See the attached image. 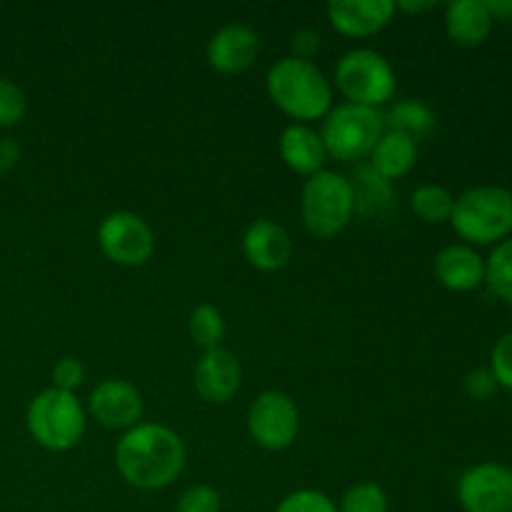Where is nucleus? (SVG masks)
<instances>
[{
  "mask_svg": "<svg viewBox=\"0 0 512 512\" xmlns=\"http://www.w3.org/2000/svg\"><path fill=\"white\" fill-rule=\"evenodd\" d=\"M115 468L133 488L163 490L185 468V445L175 430L160 423H138L115 445Z\"/></svg>",
  "mask_w": 512,
  "mask_h": 512,
  "instance_id": "nucleus-1",
  "label": "nucleus"
},
{
  "mask_svg": "<svg viewBox=\"0 0 512 512\" xmlns=\"http://www.w3.org/2000/svg\"><path fill=\"white\" fill-rule=\"evenodd\" d=\"M265 85L275 108L290 115L295 123L308 125V120L325 118L333 108V85L313 60L295 55L280 58L270 65Z\"/></svg>",
  "mask_w": 512,
  "mask_h": 512,
  "instance_id": "nucleus-2",
  "label": "nucleus"
},
{
  "mask_svg": "<svg viewBox=\"0 0 512 512\" xmlns=\"http://www.w3.org/2000/svg\"><path fill=\"white\" fill-rule=\"evenodd\" d=\"M455 233L473 245H493L512 233V193L498 185H478L455 198L450 215Z\"/></svg>",
  "mask_w": 512,
  "mask_h": 512,
  "instance_id": "nucleus-3",
  "label": "nucleus"
},
{
  "mask_svg": "<svg viewBox=\"0 0 512 512\" xmlns=\"http://www.w3.org/2000/svg\"><path fill=\"white\" fill-rule=\"evenodd\" d=\"M25 423L35 443L53 453H65L83 440L85 410L75 393L50 388L30 400Z\"/></svg>",
  "mask_w": 512,
  "mask_h": 512,
  "instance_id": "nucleus-4",
  "label": "nucleus"
},
{
  "mask_svg": "<svg viewBox=\"0 0 512 512\" xmlns=\"http://www.w3.org/2000/svg\"><path fill=\"white\" fill-rule=\"evenodd\" d=\"M300 208H303L305 228L318 238H335L343 233L355 215L348 175L335 173V170H320L310 175L303 185Z\"/></svg>",
  "mask_w": 512,
  "mask_h": 512,
  "instance_id": "nucleus-5",
  "label": "nucleus"
},
{
  "mask_svg": "<svg viewBox=\"0 0 512 512\" xmlns=\"http://www.w3.org/2000/svg\"><path fill=\"white\" fill-rule=\"evenodd\" d=\"M383 130V113L378 108L340 103L330 108L318 133L330 158L350 163L373 153Z\"/></svg>",
  "mask_w": 512,
  "mask_h": 512,
  "instance_id": "nucleus-6",
  "label": "nucleus"
},
{
  "mask_svg": "<svg viewBox=\"0 0 512 512\" xmlns=\"http://www.w3.org/2000/svg\"><path fill=\"white\" fill-rule=\"evenodd\" d=\"M335 85L348 103L378 108L393 98L398 78L385 55L370 48H355L335 65Z\"/></svg>",
  "mask_w": 512,
  "mask_h": 512,
  "instance_id": "nucleus-7",
  "label": "nucleus"
},
{
  "mask_svg": "<svg viewBox=\"0 0 512 512\" xmlns=\"http://www.w3.org/2000/svg\"><path fill=\"white\" fill-rule=\"evenodd\" d=\"M98 245L103 255L125 268H138L148 263L155 253V233L138 213L115 210L105 215L98 228Z\"/></svg>",
  "mask_w": 512,
  "mask_h": 512,
  "instance_id": "nucleus-8",
  "label": "nucleus"
},
{
  "mask_svg": "<svg viewBox=\"0 0 512 512\" xmlns=\"http://www.w3.org/2000/svg\"><path fill=\"white\" fill-rule=\"evenodd\" d=\"M300 413L293 398L280 390H268L253 400L248 410V433L260 448L285 450L295 443Z\"/></svg>",
  "mask_w": 512,
  "mask_h": 512,
  "instance_id": "nucleus-9",
  "label": "nucleus"
},
{
  "mask_svg": "<svg viewBox=\"0 0 512 512\" xmlns=\"http://www.w3.org/2000/svg\"><path fill=\"white\" fill-rule=\"evenodd\" d=\"M458 500L465 512H512V468L483 463L465 470Z\"/></svg>",
  "mask_w": 512,
  "mask_h": 512,
  "instance_id": "nucleus-10",
  "label": "nucleus"
},
{
  "mask_svg": "<svg viewBox=\"0 0 512 512\" xmlns=\"http://www.w3.org/2000/svg\"><path fill=\"white\" fill-rule=\"evenodd\" d=\"M88 410L103 428L130 430L143 418V395L128 380L108 378L90 393Z\"/></svg>",
  "mask_w": 512,
  "mask_h": 512,
  "instance_id": "nucleus-11",
  "label": "nucleus"
},
{
  "mask_svg": "<svg viewBox=\"0 0 512 512\" xmlns=\"http://www.w3.org/2000/svg\"><path fill=\"white\" fill-rule=\"evenodd\" d=\"M260 53V35L245 23L223 25L208 40L210 68L223 75H238L255 63Z\"/></svg>",
  "mask_w": 512,
  "mask_h": 512,
  "instance_id": "nucleus-12",
  "label": "nucleus"
},
{
  "mask_svg": "<svg viewBox=\"0 0 512 512\" xmlns=\"http://www.w3.org/2000/svg\"><path fill=\"white\" fill-rule=\"evenodd\" d=\"M243 370H240L238 358L225 348L205 350L195 363V393L208 403H228L240 390Z\"/></svg>",
  "mask_w": 512,
  "mask_h": 512,
  "instance_id": "nucleus-13",
  "label": "nucleus"
},
{
  "mask_svg": "<svg viewBox=\"0 0 512 512\" xmlns=\"http://www.w3.org/2000/svg\"><path fill=\"white\" fill-rule=\"evenodd\" d=\"M328 20L338 33L350 38H368L380 33L393 20V0H330Z\"/></svg>",
  "mask_w": 512,
  "mask_h": 512,
  "instance_id": "nucleus-14",
  "label": "nucleus"
},
{
  "mask_svg": "<svg viewBox=\"0 0 512 512\" xmlns=\"http://www.w3.org/2000/svg\"><path fill=\"white\" fill-rule=\"evenodd\" d=\"M245 258L253 268L273 273L288 265L290 255H293V243L283 225L273 223V220H255L243 238Z\"/></svg>",
  "mask_w": 512,
  "mask_h": 512,
  "instance_id": "nucleus-15",
  "label": "nucleus"
},
{
  "mask_svg": "<svg viewBox=\"0 0 512 512\" xmlns=\"http://www.w3.org/2000/svg\"><path fill=\"white\" fill-rule=\"evenodd\" d=\"M348 180L350 188H353L355 215H360L363 220H368V223L388 220L390 215L398 210L393 185H390V180H385L383 175L375 173V170L370 168V163L355 165V170L348 175Z\"/></svg>",
  "mask_w": 512,
  "mask_h": 512,
  "instance_id": "nucleus-16",
  "label": "nucleus"
},
{
  "mask_svg": "<svg viewBox=\"0 0 512 512\" xmlns=\"http://www.w3.org/2000/svg\"><path fill=\"white\" fill-rule=\"evenodd\" d=\"M435 278L453 293H468L485 283V260L465 243L448 245L435 255Z\"/></svg>",
  "mask_w": 512,
  "mask_h": 512,
  "instance_id": "nucleus-17",
  "label": "nucleus"
},
{
  "mask_svg": "<svg viewBox=\"0 0 512 512\" xmlns=\"http://www.w3.org/2000/svg\"><path fill=\"white\" fill-rule=\"evenodd\" d=\"M280 155L293 173L308 175V178L320 173L328 158L320 133L305 123H290L280 133Z\"/></svg>",
  "mask_w": 512,
  "mask_h": 512,
  "instance_id": "nucleus-18",
  "label": "nucleus"
},
{
  "mask_svg": "<svg viewBox=\"0 0 512 512\" xmlns=\"http://www.w3.org/2000/svg\"><path fill=\"white\" fill-rule=\"evenodd\" d=\"M445 30L460 48H478L493 30V15L485 0H453L445 10Z\"/></svg>",
  "mask_w": 512,
  "mask_h": 512,
  "instance_id": "nucleus-19",
  "label": "nucleus"
},
{
  "mask_svg": "<svg viewBox=\"0 0 512 512\" xmlns=\"http://www.w3.org/2000/svg\"><path fill=\"white\" fill-rule=\"evenodd\" d=\"M415 160H418V140L395 130H383L370 153V168L385 180H398L413 170Z\"/></svg>",
  "mask_w": 512,
  "mask_h": 512,
  "instance_id": "nucleus-20",
  "label": "nucleus"
},
{
  "mask_svg": "<svg viewBox=\"0 0 512 512\" xmlns=\"http://www.w3.org/2000/svg\"><path fill=\"white\" fill-rule=\"evenodd\" d=\"M385 130H395V133H403L408 138L420 140L425 135H430L435 130V113L428 103L423 100H400L395 103L388 113L383 115Z\"/></svg>",
  "mask_w": 512,
  "mask_h": 512,
  "instance_id": "nucleus-21",
  "label": "nucleus"
},
{
  "mask_svg": "<svg viewBox=\"0 0 512 512\" xmlns=\"http://www.w3.org/2000/svg\"><path fill=\"white\" fill-rule=\"evenodd\" d=\"M410 205H413L418 218H423L425 223L438 225L450 220L455 198L448 188H443V185H420L413 193V198H410Z\"/></svg>",
  "mask_w": 512,
  "mask_h": 512,
  "instance_id": "nucleus-22",
  "label": "nucleus"
},
{
  "mask_svg": "<svg viewBox=\"0 0 512 512\" xmlns=\"http://www.w3.org/2000/svg\"><path fill=\"white\" fill-rule=\"evenodd\" d=\"M485 283L495 298L512 305V238L495 245L490 258L485 260Z\"/></svg>",
  "mask_w": 512,
  "mask_h": 512,
  "instance_id": "nucleus-23",
  "label": "nucleus"
},
{
  "mask_svg": "<svg viewBox=\"0 0 512 512\" xmlns=\"http://www.w3.org/2000/svg\"><path fill=\"white\" fill-rule=\"evenodd\" d=\"M188 330H190V338H193L203 350L220 348V343H223L225 338L223 313L210 303L198 305V308L193 310V315H190Z\"/></svg>",
  "mask_w": 512,
  "mask_h": 512,
  "instance_id": "nucleus-24",
  "label": "nucleus"
},
{
  "mask_svg": "<svg viewBox=\"0 0 512 512\" xmlns=\"http://www.w3.org/2000/svg\"><path fill=\"white\" fill-rule=\"evenodd\" d=\"M338 512H388V495L378 483H355L343 493Z\"/></svg>",
  "mask_w": 512,
  "mask_h": 512,
  "instance_id": "nucleus-25",
  "label": "nucleus"
},
{
  "mask_svg": "<svg viewBox=\"0 0 512 512\" xmlns=\"http://www.w3.org/2000/svg\"><path fill=\"white\" fill-rule=\"evenodd\" d=\"M28 110V98L23 90L8 78H0V128H13L23 120Z\"/></svg>",
  "mask_w": 512,
  "mask_h": 512,
  "instance_id": "nucleus-26",
  "label": "nucleus"
},
{
  "mask_svg": "<svg viewBox=\"0 0 512 512\" xmlns=\"http://www.w3.org/2000/svg\"><path fill=\"white\" fill-rule=\"evenodd\" d=\"M275 512H338V505L320 490H295L280 500Z\"/></svg>",
  "mask_w": 512,
  "mask_h": 512,
  "instance_id": "nucleus-27",
  "label": "nucleus"
},
{
  "mask_svg": "<svg viewBox=\"0 0 512 512\" xmlns=\"http://www.w3.org/2000/svg\"><path fill=\"white\" fill-rule=\"evenodd\" d=\"M220 493L210 485H193L180 495L175 512H220Z\"/></svg>",
  "mask_w": 512,
  "mask_h": 512,
  "instance_id": "nucleus-28",
  "label": "nucleus"
},
{
  "mask_svg": "<svg viewBox=\"0 0 512 512\" xmlns=\"http://www.w3.org/2000/svg\"><path fill=\"white\" fill-rule=\"evenodd\" d=\"M490 370L500 388L512 390V330L495 343L493 355H490Z\"/></svg>",
  "mask_w": 512,
  "mask_h": 512,
  "instance_id": "nucleus-29",
  "label": "nucleus"
},
{
  "mask_svg": "<svg viewBox=\"0 0 512 512\" xmlns=\"http://www.w3.org/2000/svg\"><path fill=\"white\" fill-rule=\"evenodd\" d=\"M85 380V368L78 358H63L53 368V388L63 393H73Z\"/></svg>",
  "mask_w": 512,
  "mask_h": 512,
  "instance_id": "nucleus-30",
  "label": "nucleus"
},
{
  "mask_svg": "<svg viewBox=\"0 0 512 512\" xmlns=\"http://www.w3.org/2000/svg\"><path fill=\"white\" fill-rule=\"evenodd\" d=\"M498 388L500 383L495 380L493 370L490 368H478L465 378V393H468L473 400H478V403L493 398V395L498 393Z\"/></svg>",
  "mask_w": 512,
  "mask_h": 512,
  "instance_id": "nucleus-31",
  "label": "nucleus"
},
{
  "mask_svg": "<svg viewBox=\"0 0 512 512\" xmlns=\"http://www.w3.org/2000/svg\"><path fill=\"white\" fill-rule=\"evenodd\" d=\"M320 45H323V38H320V33L315 28L295 30V35H293V53H295V58L310 60L315 53H318Z\"/></svg>",
  "mask_w": 512,
  "mask_h": 512,
  "instance_id": "nucleus-32",
  "label": "nucleus"
},
{
  "mask_svg": "<svg viewBox=\"0 0 512 512\" xmlns=\"http://www.w3.org/2000/svg\"><path fill=\"white\" fill-rule=\"evenodd\" d=\"M405 10V13H428V10L438 8V3L435 0H400V3H395V10Z\"/></svg>",
  "mask_w": 512,
  "mask_h": 512,
  "instance_id": "nucleus-33",
  "label": "nucleus"
},
{
  "mask_svg": "<svg viewBox=\"0 0 512 512\" xmlns=\"http://www.w3.org/2000/svg\"><path fill=\"white\" fill-rule=\"evenodd\" d=\"M485 8L493 18H500V15H512V0H485Z\"/></svg>",
  "mask_w": 512,
  "mask_h": 512,
  "instance_id": "nucleus-34",
  "label": "nucleus"
}]
</instances>
